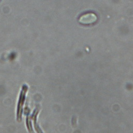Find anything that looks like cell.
<instances>
[{"instance_id": "6da1fadb", "label": "cell", "mask_w": 133, "mask_h": 133, "mask_svg": "<svg viewBox=\"0 0 133 133\" xmlns=\"http://www.w3.org/2000/svg\"><path fill=\"white\" fill-rule=\"evenodd\" d=\"M28 86L26 85H24L22 87V90L20 93L19 100L18 104V110L17 112V119L19 121H20L22 117V112H23V105L24 104L25 99L26 98V94L27 92Z\"/></svg>"}, {"instance_id": "7a4b0ae2", "label": "cell", "mask_w": 133, "mask_h": 133, "mask_svg": "<svg viewBox=\"0 0 133 133\" xmlns=\"http://www.w3.org/2000/svg\"><path fill=\"white\" fill-rule=\"evenodd\" d=\"M97 17L94 13H88L81 16L79 22L83 25H90L95 23L97 21Z\"/></svg>"}]
</instances>
